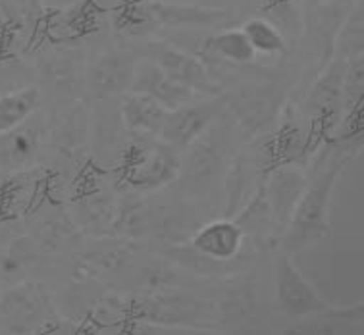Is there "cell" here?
Masks as SVG:
<instances>
[{
	"mask_svg": "<svg viewBox=\"0 0 364 335\" xmlns=\"http://www.w3.org/2000/svg\"><path fill=\"white\" fill-rule=\"evenodd\" d=\"M353 141V139H351ZM343 141L326 149V156H316L297 208L278 239L279 250L297 255L330 235V204L341 174L357 156V145Z\"/></svg>",
	"mask_w": 364,
	"mask_h": 335,
	"instance_id": "cell-1",
	"label": "cell"
},
{
	"mask_svg": "<svg viewBox=\"0 0 364 335\" xmlns=\"http://www.w3.org/2000/svg\"><path fill=\"white\" fill-rule=\"evenodd\" d=\"M181 174V158L164 141L141 139L127 149L122 176L127 185L141 191H154L172 184Z\"/></svg>",
	"mask_w": 364,
	"mask_h": 335,
	"instance_id": "cell-2",
	"label": "cell"
},
{
	"mask_svg": "<svg viewBox=\"0 0 364 335\" xmlns=\"http://www.w3.org/2000/svg\"><path fill=\"white\" fill-rule=\"evenodd\" d=\"M274 299L279 312L289 320L314 314L331 304L293 264V255L284 250H279L278 260L274 264Z\"/></svg>",
	"mask_w": 364,
	"mask_h": 335,
	"instance_id": "cell-3",
	"label": "cell"
},
{
	"mask_svg": "<svg viewBox=\"0 0 364 335\" xmlns=\"http://www.w3.org/2000/svg\"><path fill=\"white\" fill-rule=\"evenodd\" d=\"M228 18V14L218 8L208 6H186V4H170L156 0H143L137 6L126 12V27L129 31L149 29L154 26L176 27H214L220 26Z\"/></svg>",
	"mask_w": 364,
	"mask_h": 335,
	"instance_id": "cell-4",
	"label": "cell"
},
{
	"mask_svg": "<svg viewBox=\"0 0 364 335\" xmlns=\"http://www.w3.org/2000/svg\"><path fill=\"white\" fill-rule=\"evenodd\" d=\"M149 60L154 62L168 78L187 87L197 97H216L220 92V87L214 83L210 73L206 72L205 64L181 48L166 43H153L149 45Z\"/></svg>",
	"mask_w": 364,
	"mask_h": 335,
	"instance_id": "cell-5",
	"label": "cell"
},
{
	"mask_svg": "<svg viewBox=\"0 0 364 335\" xmlns=\"http://www.w3.org/2000/svg\"><path fill=\"white\" fill-rule=\"evenodd\" d=\"M216 118H218L216 102L212 100L197 102V105L187 102L173 110H168L164 124L159 132V139L164 141L166 145L173 147L176 151H181L193 145L203 133L208 132Z\"/></svg>",
	"mask_w": 364,
	"mask_h": 335,
	"instance_id": "cell-6",
	"label": "cell"
},
{
	"mask_svg": "<svg viewBox=\"0 0 364 335\" xmlns=\"http://www.w3.org/2000/svg\"><path fill=\"white\" fill-rule=\"evenodd\" d=\"M364 326V307L358 304H330L314 314L293 318L285 324V334L293 335H360Z\"/></svg>",
	"mask_w": 364,
	"mask_h": 335,
	"instance_id": "cell-7",
	"label": "cell"
},
{
	"mask_svg": "<svg viewBox=\"0 0 364 335\" xmlns=\"http://www.w3.org/2000/svg\"><path fill=\"white\" fill-rule=\"evenodd\" d=\"M137 60L129 50L99 54L87 68V87L95 97H114L129 91Z\"/></svg>",
	"mask_w": 364,
	"mask_h": 335,
	"instance_id": "cell-8",
	"label": "cell"
},
{
	"mask_svg": "<svg viewBox=\"0 0 364 335\" xmlns=\"http://www.w3.org/2000/svg\"><path fill=\"white\" fill-rule=\"evenodd\" d=\"M266 198L270 204L274 220L278 223L279 237L291 220L293 212L306 185V174L289 164H282L262 181Z\"/></svg>",
	"mask_w": 364,
	"mask_h": 335,
	"instance_id": "cell-9",
	"label": "cell"
},
{
	"mask_svg": "<svg viewBox=\"0 0 364 335\" xmlns=\"http://www.w3.org/2000/svg\"><path fill=\"white\" fill-rule=\"evenodd\" d=\"M347 60L338 58L331 62L324 75L316 79L309 95L306 110L316 125L333 129L341 122V81Z\"/></svg>",
	"mask_w": 364,
	"mask_h": 335,
	"instance_id": "cell-10",
	"label": "cell"
},
{
	"mask_svg": "<svg viewBox=\"0 0 364 335\" xmlns=\"http://www.w3.org/2000/svg\"><path fill=\"white\" fill-rule=\"evenodd\" d=\"M245 243V233L232 218L210 222L191 237L193 250L212 262H228L239 255Z\"/></svg>",
	"mask_w": 364,
	"mask_h": 335,
	"instance_id": "cell-11",
	"label": "cell"
},
{
	"mask_svg": "<svg viewBox=\"0 0 364 335\" xmlns=\"http://www.w3.org/2000/svg\"><path fill=\"white\" fill-rule=\"evenodd\" d=\"M129 91L141 92V95H146L151 99L159 100L160 105L168 108V110H173L178 106H183L197 99L195 92L168 78L151 60H146L143 64H137Z\"/></svg>",
	"mask_w": 364,
	"mask_h": 335,
	"instance_id": "cell-12",
	"label": "cell"
},
{
	"mask_svg": "<svg viewBox=\"0 0 364 335\" xmlns=\"http://www.w3.org/2000/svg\"><path fill=\"white\" fill-rule=\"evenodd\" d=\"M43 316V295L37 285L21 283L0 295V318L6 320L8 331L27 334Z\"/></svg>",
	"mask_w": 364,
	"mask_h": 335,
	"instance_id": "cell-13",
	"label": "cell"
},
{
	"mask_svg": "<svg viewBox=\"0 0 364 335\" xmlns=\"http://www.w3.org/2000/svg\"><path fill=\"white\" fill-rule=\"evenodd\" d=\"M235 222L243 230L245 237H251L252 241H257L260 245L270 243L274 239L278 241L279 239L278 223L274 220V214H272V208L270 204H268V198H266L264 185L262 184L249 197L245 206L235 216Z\"/></svg>",
	"mask_w": 364,
	"mask_h": 335,
	"instance_id": "cell-14",
	"label": "cell"
},
{
	"mask_svg": "<svg viewBox=\"0 0 364 335\" xmlns=\"http://www.w3.org/2000/svg\"><path fill=\"white\" fill-rule=\"evenodd\" d=\"M168 108L160 105L159 100L141 92L127 91V97L122 105V122L129 132L137 135H159Z\"/></svg>",
	"mask_w": 364,
	"mask_h": 335,
	"instance_id": "cell-15",
	"label": "cell"
},
{
	"mask_svg": "<svg viewBox=\"0 0 364 335\" xmlns=\"http://www.w3.org/2000/svg\"><path fill=\"white\" fill-rule=\"evenodd\" d=\"M141 314L154 324H164V326L189 324L191 326L199 320V316L205 314V310H203V302L195 301L191 297L168 295L145 301Z\"/></svg>",
	"mask_w": 364,
	"mask_h": 335,
	"instance_id": "cell-16",
	"label": "cell"
},
{
	"mask_svg": "<svg viewBox=\"0 0 364 335\" xmlns=\"http://www.w3.org/2000/svg\"><path fill=\"white\" fill-rule=\"evenodd\" d=\"M43 95L37 87H23L0 95V137L27 124V119L41 108Z\"/></svg>",
	"mask_w": 364,
	"mask_h": 335,
	"instance_id": "cell-17",
	"label": "cell"
},
{
	"mask_svg": "<svg viewBox=\"0 0 364 335\" xmlns=\"http://www.w3.org/2000/svg\"><path fill=\"white\" fill-rule=\"evenodd\" d=\"M276 92L270 87H249L235 100L239 119L247 129H262L276 116Z\"/></svg>",
	"mask_w": 364,
	"mask_h": 335,
	"instance_id": "cell-18",
	"label": "cell"
},
{
	"mask_svg": "<svg viewBox=\"0 0 364 335\" xmlns=\"http://www.w3.org/2000/svg\"><path fill=\"white\" fill-rule=\"evenodd\" d=\"M259 312V297L252 283H237L224 293L220 304L222 322L228 326H245L255 320Z\"/></svg>",
	"mask_w": 364,
	"mask_h": 335,
	"instance_id": "cell-19",
	"label": "cell"
},
{
	"mask_svg": "<svg viewBox=\"0 0 364 335\" xmlns=\"http://www.w3.org/2000/svg\"><path fill=\"white\" fill-rule=\"evenodd\" d=\"M206 50L233 66H247L257 56L243 29H224L212 35L206 39Z\"/></svg>",
	"mask_w": 364,
	"mask_h": 335,
	"instance_id": "cell-20",
	"label": "cell"
},
{
	"mask_svg": "<svg viewBox=\"0 0 364 335\" xmlns=\"http://www.w3.org/2000/svg\"><path fill=\"white\" fill-rule=\"evenodd\" d=\"M39 143L37 129H29L26 124L0 137V168H16L35 154Z\"/></svg>",
	"mask_w": 364,
	"mask_h": 335,
	"instance_id": "cell-21",
	"label": "cell"
},
{
	"mask_svg": "<svg viewBox=\"0 0 364 335\" xmlns=\"http://www.w3.org/2000/svg\"><path fill=\"white\" fill-rule=\"evenodd\" d=\"M363 54L345 62L341 81V122L357 114V106L363 102Z\"/></svg>",
	"mask_w": 364,
	"mask_h": 335,
	"instance_id": "cell-22",
	"label": "cell"
},
{
	"mask_svg": "<svg viewBox=\"0 0 364 335\" xmlns=\"http://www.w3.org/2000/svg\"><path fill=\"white\" fill-rule=\"evenodd\" d=\"M243 33L247 35V39L251 43L257 54H279L284 53L285 48V39L284 35L279 33V29L276 26H272L268 20H255L247 21L243 26Z\"/></svg>",
	"mask_w": 364,
	"mask_h": 335,
	"instance_id": "cell-23",
	"label": "cell"
},
{
	"mask_svg": "<svg viewBox=\"0 0 364 335\" xmlns=\"http://www.w3.org/2000/svg\"><path fill=\"white\" fill-rule=\"evenodd\" d=\"M363 54V6L355 8L349 18L341 23L336 37V56L351 60Z\"/></svg>",
	"mask_w": 364,
	"mask_h": 335,
	"instance_id": "cell-24",
	"label": "cell"
}]
</instances>
